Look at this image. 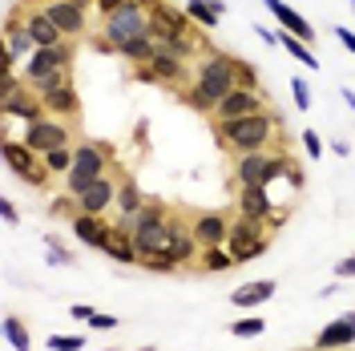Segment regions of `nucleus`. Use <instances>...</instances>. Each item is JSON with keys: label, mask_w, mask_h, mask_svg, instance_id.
I'll list each match as a JSON object with an SVG mask.
<instances>
[{"label": "nucleus", "mask_w": 355, "mask_h": 351, "mask_svg": "<svg viewBox=\"0 0 355 351\" xmlns=\"http://www.w3.org/2000/svg\"><path fill=\"white\" fill-rule=\"evenodd\" d=\"M73 198H77V210L81 214H105L110 206H117V182L105 174V178H97V182H89L85 190L73 194Z\"/></svg>", "instance_id": "9b49d317"}, {"label": "nucleus", "mask_w": 355, "mask_h": 351, "mask_svg": "<svg viewBox=\"0 0 355 351\" xmlns=\"http://www.w3.org/2000/svg\"><path fill=\"white\" fill-rule=\"evenodd\" d=\"M117 53H121L125 61H133V65H146V61H150V57L157 53V41L150 37V33H141V37H133V41H125L121 49H117Z\"/></svg>", "instance_id": "c85d7f7f"}, {"label": "nucleus", "mask_w": 355, "mask_h": 351, "mask_svg": "<svg viewBox=\"0 0 355 351\" xmlns=\"http://www.w3.org/2000/svg\"><path fill=\"white\" fill-rule=\"evenodd\" d=\"M4 339H8L17 351H28V348H33V343H28V331H24V323L17 319V315H4Z\"/></svg>", "instance_id": "2f4dec72"}, {"label": "nucleus", "mask_w": 355, "mask_h": 351, "mask_svg": "<svg viewBox=\"0 0 355 351\" xmlns=\"http://www.w3.org/2000/svg\"><path fill=\"white\" fill-rule=\"evenodd\" d=\"M222 12H226V0H186V17H190L194 24H202L206 33L218 28Z\"/></svg>", "instance_id": "393cba45"}, {"label": "nucleus", "mask_w": 355, "mask_h": 351, "mask_svg": "<svg viewBox=\"0 0 355 351\" xmlns=\"http://www.w3.org/2000/svg\"><path fill=\"white\" fill-rule=\"evenodd\" d=\"M121 4H125V0H97V8H101V12H105V17H110L113 8H121Z\"/></svg>", "instance_id": "09e8293b"}, {"label": "nucleus", "mask_w": 355, "mask_h": 351, "mask_svg": "<svg viewBox=\"0 0 355 351\" xmlns=\"http://www.w3.org/2000/svg\"><path fill=\"white\" fill-rule=\"evenodd\" d=\"M110 157H113V150L105 146V142H81V146H73V170L65 174L69 194H81L89 182L105 178V170H110Z\"/></svg>", "instance_id": "20e7f679"}, {"label": "nucleus", "mask_w": 355, "mask_h": 351, "mask_svg": "<svg viewBox=\"0 0 355 351\" xmlns=\"http://www.w3.org/2000/svg\"><path fill=\"white\" fill-rule=\"evenodd\" d=\"M49 263H53V266H69V263H73L65 250L57 246V239H49Z\"/></svg>", "instance_id": "58836bf2"}, {"label": "nucleus", "mask_w": 355, "mask_h": 351, "mask_svg": "<svg viewBox=\"0 0 355 351\" xmlns=\"http://www.w3.org/2000/svg\"><path fill=\"white\" fill-rule=\"evenodd\" d=\"M41 8L49 12V21L57 24L65 37H81V33L89 28L85 8H81V4H73V0H44Z\"/></svg>", "instance_id": "f8f14e48"}, {"label": "nucleus", "mask_w": 355, "mask_h": 351, "mask_svg": "<svg viewBox=\"0 0 355 351\" xmlns=\"http://www.w3.org/2000/svg\"><path fill=\"white\" fill-rule=\"evenodd\" d=\"M270 210H275V198L266 194V186H239V214L243 219L266 222Z\"/></svg>", "instance_id": "6ab92c4d"}, {"label": "nucleus", "mask_w": 355, "mask_h": 351, "mask_svg": "<svg viewBox=\"0 0 355 351\" xmlns=\"http://www.w3.org/2000/svg\"><path fill=\"white\" fill-rule=\"evenodd\" d=\"M17 77H12V69H0V97H8V93H17Z\"/></svg>", "instance_id": "ea45409f"}, {"label": "nucleus", "mask_w": 355, "mask_h": 351, "mask_svg": "<svg viewBox=\"0 0 355 351\" xmlns=\"http://www.w3.org/2000/svg\"><path fill=\"white\" fill-rule=\"evenodd\" d=\"M270 299H275V279H254V283H243L239 291H230L234 307H259V303H270Z\"/></svg>", "instance_id": "b1692460"}, {"label": "nucleus", "mask_w": 355, "mask_h": 351, "mask_svg": "<svg viewBox=\"0 0 355 351\" xmlns=\"http://www.w3.org/2000/svg\"><path fill=\"white\" fill-rule=\"evenodd\" d=\"M250 33H259V41L263 44H279V33H270V28H263V24H254Z\"/></svg>", "instance_id": "de8ad7c7"}, {"label": "nucleus", "mask_w": 355, "mask_h": 351, "mask_svg": "<svg viewBox=\"0 0 355 351\" xmlns=\"http://www.w3.org/2000/svg\"><path fill=\"white\" fill-rule=\"evenodd\" d=\"M105 255H110L113 263H121V266L141 263V255H137V242H133V234L125 230V226H117V230H113V239H110V246H105Z\"/></svg>", "instance_id": "a878e982"}, {"label": "nucleus", "mask_w": 355, "mask_h": 351, "mask_svg": "<svg viewBox=\"0 0 355 351\" xmlns=\"http://www.w3.org/2000/svg\"><path fill=\"white\" fill-rule=\"evenodd\" d=\"M24 146L28 150H37V154H49V150H57V146H69V126L61 117H37V121H28L24 126Z\"/></svg>", "instance_id": "0eeeda50"}, {"label": "nucleus", "mask_w": 355, "mask_h": 351, "mask_svg": "<svg viewBox=\"0 0 355 351\" xmlns=\"http://www.w3.org/2000/svg\"><path fill=\"white\" fill-rule=\"evenodd\" d=\"M69 77V49L65 44H49V49H37L28 61H24V85H33L37 93L49 85H61Z\"/></svg>", "instance_id": "423d86ee"}, {"label": "nucleus", "mask_w": 355, "mask_h": 351, "mask_svg": "<svg viewBox=\"0 0 355 351\" xmlns=\"http://www.w3.org/2000/svg\"><path fill=\"white\" fill-rule=\"evenodd\" d=\"M141 266H146V271H157V275H170V271H178V263L170 259V255H146V259H141Z\"/></svg>", "instance_id": "72a5a7b5"}, {"label": "nucleus", "mask_w": 355, "mask_h": 351, "mask_svg": "<svg viewBox=\"0 0 355 351\" xmlns=\"http://www.w3.org/2000/svg\"><path fill=\"white\" fill-rule=\"evenodd\" d=\"M150 33V0H125L121 8H113L110 17L101 21V41L97 49L101 53H117L125 41Z\"/></svg>", "instance_id": "7ed1b4c3"}, {"label": "nucleus", "mask_w": 355, "mask_h": 351, "mask_svg": "<svg viewBox=\"0 0 355 351\" xmlns=\"http://www.w3.org/2000/svg\"><path fill=\"white\" fill-rule=\"evenodd\" d=\"M137 351H154V348H137Z\"/></svg>", "instance_id": "603ef678"}, {"label": "nucleus", "mask_w": 355, "mask_h": 351, "mask_svg": "<svg viewBox=\"0 0 355 351\" xmlns=\"http://www.w3.org/2000/svg\"><path fill=\"white\" fill-rule=\"evenodd\" d=\"M190 17L186 12H178V8H170V4H162V0H150V37H154L157 44L174 41V37H182V33H190Z\"/></svg>", "instance_id": "1a4fd4ad"}, {"label": "nucleus", "mask_w": 355, "mask_h": 351, "mask_svg": "<svg viewBox=\"0 0 355 351\" xmlns=\"http://www.w3.org/2000/svg\"><path fill=\"white\" fill-rule=\"evenodd\" d=\"M339 97H343V101H347V110L355 113V93H352V89H343V93H339Z\"/></svg>", "instance_id": "8fccbe9b"}, {"label": "nucleus", "mask_w": 355, "mask_h": 351, "mask_svg": "<svg viewBox=\"0 0 355 351\" xmlns=\"http://www.w3.org/2000/svg\"><path fill=\"white\" fill-rule=\"evenodd\" d=\"M263 250H266V239H259L254 246H246V250H239V263H254V259H259Z\"/></svg>", "instance_id": "a19ab883"}, {"label": "nucleus", "mask_w": 355, "mask_h": 351, "mask_svg": "<svg viewBox=\"0 0 355 351\" xmlns=\"http://www.w3.org/2000/svg\"><path fill=\"white\" fill-rule=\"evenodd\" d=\"M263 331H266L263 315H246L239 323H230V335H239V339H254V335H263Z\"/></svg>", "instance_id": "473e14b6"}, {"label": "nucleus", "mask_w": 355, "mask_h": 351, "mask_svg": "<svg viewBox=\"0 0 355 351\" xmlns=\"http://www.w3.org/2000/svg\"><path fill=\"white\" fill-rule=\"evenodd\" d=\"M89 323H93V331H113V327H117V319H113V315H93Z\"/></svg>", "instance_id": "37998d69"}, {"label": "nucleus", "mask_w": 355, "mask_h": 351, "mask_svg": "<svg viewBox=\"0 0 355 351\" xmlns=\"http://www.w3.org/2000/svg\"><path fill=\"white\" fill-rule=\"evenodd\" d=\"M279 44L287 49V53L295 57V61H299V65H307V69H319V57L311 53V44H307V41H299L295 33H279Z\"/></svg>", "instance_id": "c756f323"}, {"label": "nucleus", "mask_w": 355, "mask_h": 351, "mask_svg": "<svg viewBox=\"0 0 355 351\" xmlns=\"http://www.w3.org/2000/svg\"><path fill=\"white\" fill-rule=\"evenodd\" d=\"M291 157L283 154H266V150H254V154H239L234 157V182L239 186H275L279 178L287 174Z\"/></svg>", "instance_id": "39448f33"}, {"label": "nucleus", "mask_w": 355, "mask_h": 351, "mask_svg": "<svg viewBox=\"0 0 355 351\" xmlns=\"http://www.w3.org/2000/svg\"><path fill=\"white\" fill-rule=\"evenodd\" d=\"M146 65H150V73H154L157 85H170V89H182L186 81H190V73H194L190 61H186V57H178V53H170L166 44H157V53L146 61Z\"/></svg>", "instance_id": "6e6552de"}, {"label": "nucleus", "mask_w": 355, "mask_h": 351, "mask_svg": "<svg viewBox=\"0 0 355 351\" xmlns=\"http://www.w3.org/2000/svg\"><path fill=\"white\" fill-rule=\"evenodd\" d=\"M263 4H266V12L283 24V33H295L299 41H307V44L315 41V28H311V21L303 17V12H295L291 4H283V0H263Z\"/></svg>", "instance_id": "a211bd4d"}, {"label": "nucleus", "mask_w": 355, "mask_h": 351, "mask_svg": "<svg viewBox=\"0 0 355 351\" xmlns=\"http://www.w3.org/2000/svg\"><path fill=\"white\" fill-rule=\"evenodd\" d=\"M0 219L8 222V226H17V222H21V214H17V206H12V202H8V198H4V202H0Z\"/></svg>", "instance_id": "79ce46f5"}, {"label": "nucleus", "mask_w": 355, "mask_h": 351, "mask_svg": "<svg viewBox=\"0 0 355 351\" xmlns=\"http://www.w3.org/2000/svg\"><path fill=\"white\" fill-rule=\"evenodd\" d=\"M198 266H202V271H210V275H222V271L239 266V259L230 255V246H202Z\"/></svg>", "instance_id": "cd10ccee"}, {"label": "nucleus", "mask_w": 355, "mask_h": 351, "mask_svg": "<svg viewBox=\"0 0 355 351\" xmlns=\"http://www.w3.org/2000/svg\"><path fill=\"white\" fill-rule=\"evenodd\" d=\"M303 150H307L311 162H319V157H323V142H319V133H315V130H303Z\"/></svg>", "instance_id": "4c0bfd02"}, {"label": "nucleus", "mask_w": 355, "mask_h": 351, "mask_svg": "<svg viewBox=\"0 0 355 351\" xmlns=\"http://www.w3.org/2000/svg\"><path fill=\"white\" fill-rule=\"evenodd\" d=\"M259 239H266V234H263V222H259V219H243V214H239V219L230 222V234H226V246H230V255L239 259V250H246V246H254Z\"/></svg>", "instance_id": "412c9836"}, {"label": "nucleus", "mask_w": 355, "mask_h": 351, "mask_svg": "<svg viewBox=\"0 0 355 351\" xmlns=\"http://www.w3.org/2000/svg\"><path fill=\"white\" fill-rule=\"evenodd\" d=\"M311 351H319V348H311Z\"/></svg>", "instance_id": "5fc2aeb1"}, {"label": "nucleus", "mask_w": 355, "mask_h": 351, "mask_svg": "<svg viewBox=\"0 0 355 351\" xmlns=\"http://www.w3.org/2000/svg\"><path fill=\"white\" fill-rule=\"evenodd\" d=\"M41 162H44L49 174H69L73 170V146H57V150L41 154Z\"/></svg>", "instance_id": "7c9ffc66"}, {"label": "nucleus", "mask_w": 355, "mask_h": 351, "mask_svg": "<svg viewBox=\"0 0 355 351\" xmlns=\"http://www.w3.org/2000/svg\"><path fill=\"white\" fill-rule=\"evenodd\" d=\"M0 154H4V166H8V170H12L17 178H24L28 170H33V166H37V162H41V154H37V150H28L24 142L17 146L12 137H4V146H0Z\"/></svg>", "instance_id": "5701e85b"}, {"label": "nucleus", "mask_w": 355, "mask_h": 351, "mask_svg": "<svg viewBox=\"0 0 355 351\" xmlns=\"http://www.w3.org/2000/svg\"><path fill=\"white\" fill-rule=\"evenodd\" d=\"M0 110H4V117H21L24 126H28V121H37V117H44V101H41V93L33 97L28 89H17V93L0 97Z\"/></svg>", "instance_id": "f3484780"}, {"label": "nucleus", "mask_w": 355, "mask_h": 351, "mask_svg": "<svg viewBox=\"0 0 355 351\" xmlns=\"http://www.w3.org/2000/svg\"><path fill=\"white\" fill-rule=\"evenodd\" d=\"M113 230H117V226H110L105 214H81V210H77V219H73V234L85 242V246H97V250L110 246Z\"/></svg>", "instance_id": "2eb2a0df"}, {"label": "nucleus", "mask_w": 355, "mask_h": 351, "mask_svg": "<svg viewBox=\"0 0 355 351\" xmlns=\"http://www.w3.org/2000/svg\"><path fill=\"white\" fill-rule=\"evenodd\" d=\"M291 97H295V105H299V110H311V101H315L303 77H295V81H291Z\"/></svg>", "instance_id": "e433bc0d"}, {"label": "nucleus", "mask_w": 355, "mask_h": 351, "mask_svg": "<svg viewBox=\"0 0 355 351\" xmlns=\"http://www.w3.org/2000/svg\"><path fill=\"white\" fill-rule=\"evenodd\" d=\"M69 315H73V319H77V323H89V319H93V315H97V311L89 307V303H77V307L69 311Z\"/></svg>", "instance_id": "a18cd8bd"}, {"label": "nucleus", "mask_w": 355, "mask_h": 351, "mask_svg": "<svg viewBox=\"0 0 355 351\" xmlns=\"http://www.w3.org/2000/svg\"><path fill=\"white\" fill-rule=\"evenodd\" d=\"M234 81H239L243 89H263V85H259V73H254V65H250V61H239V69H234Z\"/></svg>", "instance_id": "f704fd0d"}, {"label": "nucleus", "mask_w": 355, "mask_h": 351, "mask_svg": "<svg viewBox=\"0 0 355 351\" xmlns=\"http://www.w3.org/2000/svg\"><path fill=\"white\" fill-rule=\"evenodd\" d=\"M49 348L53 351H81L85 339H81V335H49Z\"/></svg>", "instance_id": "c9c22d12"}, {"label": "nucleus", "mask_w": 355, "mask_h": 351, "mask_svg": "<svg viewBox=\"0 0 355 351\" xmlns=\"http://www.w3.org/2000/svg\"><path fill=\"white\" fill-rule=\"evenodd\" d=\"M141 206H146V194L137 190V182H133V178H121V182H117V214H121V219L117 222H130Z\"/></svg>", "instance_id": "bb28decb"}, {"label": "nucleus", "mask_w": 355, "mask_h": 351, "mask_svg": "<svg viewBox=\"0 0 355 351\" xmlns=\"http://www.w3.org/2000/svg\"><path fill=\"white\" fill-rule=\"evenodd\" d=\"M266 101H263V89H243L234 85L226 97L218 101L214 110V121H234V117H250V113H263Z\"/></svg>", "instance_id": "9d476101"}, {"label": "nucleus", "mask_w": 355, "mask_h": 351, "mask_svg": "<svg viewBox=\"0 0 355 351\" xmlns=\"http://www.w3.org/2000/svg\"><path fill=\"white\" fill-rule=\"evenodd\" d=\"M352 12H355V0H352Z\"/></svg>", "instance_id": "864d4df0"}, {"label": "nucleus", "mask_w": 355, "mask_h": 351, "mask_svg": "<svg viewBox=\"0 0 355 351\" xmlns=\"http://www.w3.org/2000/svg\"><path fill=\"white\" fill-rule=\"evenodd\" d=\"M335 37H339V44H343L347 53H355V33H352V28H343V24H339V28H335Z\"/></svg>", "instance_id": "c03bdc74"}, {"label": "nucleus", "mask_w": 355, "mask_h": 351, "mask_svg": "<svg viewBox=\"0 0 355 351\" xmlns=\"http://www.w3.org/2000/svg\"><path fill=\"white\" fill-rule=\"evenodd\" d=\"M24 28L33 33L37 49H49V44H61V41H65V33L49 21V12H44V8H33V12L24 17Z\"/></svg>", "instance_id": "4be33fe9"}, {"label": "nucleus", "mask_w": 355, "mask_h": 351, "mask_svg": "<svg viewBox=\"0 0 355 351\" xmlns=\"http://www.w3.org/2000/svg\"><path fill=\"white\" fill-rule=\"evenodd\" d=\"M335 275H339V279H355V255L343 259V263H335Z\"/></svg>", "instance_id": "49530a36"}, {"label": "nucleus", "mask_w": 355, "mask_h": 351, "mask_svg": "<svg viewBox=\"0 0 355 351\" xmlns=\"http://www.w3.org/2000/svg\"><path fill=\"white\" fill-rule=\"evenodd\" d=\"M234 69H239V57H230V53H202L194 65V85L182 93L186 105H194L198 113H214L222 97L239 85Z\"/></svg>", "instance_id": "f257e3e1"}, {"label": "nucleus", "mask_w": 355, "mask_h": 351, "mask_svg": "<svg viewBox=\"0 0 355 351\" xmlns=\"http://www.w3.org/2000/svg\"><path fill=\"white\" fill-rule=\"evenodd\" d=\"M33 53H37V41H33V33L24 28V21L21 24H12V21L4 24V57L17 65V61H28Z\"/></svg>", "instance_id": "aec40b11"}, {"label": "nucleus", "mask_w": 355, "mask_h": 351, "mask_svg": "<svg viewBox=\"0 0 355 351\" xmlns=\"http://www.w3.org/2000/svg\"><path fill=\"white\" fill-rule=\"evenodd\" d=\"M41 101H44V113L49 117H61V121H69L73 113L81 110V97H77V89H73V81H61V85H49L41 89Z\"/></svg>", "instance_id": "4468645a"}, {"label": "nucleus", "mask_w": 355, "mask_h": 351, "mask_svg": "<svg viewBox=\"0 0 355 351\" xmlns=\"http://www.w3.org/2000/svg\"><path fill=\"white\" fill-rule=\"evenodd\" d=\"M352 343H355V311L331 319L327 327L315 335V348L319 351H339V348H352Z\"/></svg>", "instance_id": "dca6fc26"}, {"label": "nucleus", "mask_w": 355, "mask_h": 351, "mask_svg": "<svg viewBox=\"0 0 355 351\" xmlns=\"http://www.w3.org/2000/svg\"><path fill=\"white\" fill-rule=\"evenodd\" d=\"M73 4H81V8H89V4H97V0H73Z\"/></svg>", "instance_id": "3c124183"}, {"label": "nucleus", "mask_w": 355, "mask_h": 351, "mask_svg": "<svg viewBox=\"0 0 355 351\" xmlns=\"http://www.w3.org/2000/svg\"><path fill=\"white\" fill-rule=\"evenodd\" d=\"M190 230H194V239L198 246H226V234H230V219L218 214V210H202L190 219Z\"/></svg>", "instance_id": "ddd939ff"}, {"label": "nucleus", "mask_w": 355, "mask_h": 351, "mask_svg": "<svg viewBox=\"0 0 355 351\" xmlns=\"http://www.w3.org/2000/svg\"><path fill=\"white\" fill-rule=\"evenodd\" d=\"M275 113H250V117H234V121H218V142L230 150V154H254V150H266L270 137H275Z\"/></svg>", "instance_id": "f03ea898"}]
</instances>
